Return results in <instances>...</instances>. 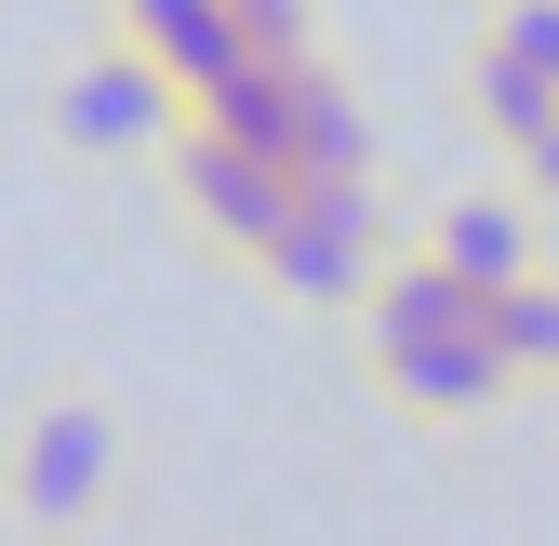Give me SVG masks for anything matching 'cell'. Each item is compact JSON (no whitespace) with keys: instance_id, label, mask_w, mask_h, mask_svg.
I'll use <instances>...</instances> for the list:
<instances>
[{"instance_id":"277c9868","label":"cell","mask_w":559,"mask_h":546,"mask_svg":"<svg viewBox=\"0 0 559 546\" xmlns=\"http://www.w3.org/2000/svg\"><path fill=\"white\" fill-rule=\"evenodd\" d=\"M174 187H187V227L214 240V253H266L280 240V214H294V161L280 147H240V133H214V120H174Z\"/></svg>"},{"instance_id":"9c48e42d","label":"cell","mask_w":559,"mask_h":546,"mask_svg":"<svg viewBox=\"0 0 559 546\" xmlns=\"http://www.w3.org/2000/svg\"><path fill=\"white\" fill-rule=\"evenodd\" d=\"M466 107H479V133H493V147L520 161L533 133L559 120V81H546L533 54H507V40H479V67H466Z\"/></svg>"},{"instance_id":"3957f363","label":"cell","mask_w":559,"mask_h":546,"mask_svg":"<svg viewBox=\"0 0 559 546\" xmlns=\"http://www.w3.org/2000/svg\"><path fill=\"white\" fill-rule=\"evenodd\" d=\"M174 120H187V94H174V67L147 40H107L53 81V133L81 161H147V147H174Z\"/></svg>"},{"instance_id":"7c38bea8","label":"cell","mask_w":559,"mask_h":546,"mask_svg":"<svg viewBox=\"0 0 559 546\" xmlns=\"http://www.w3.org/2000/svg\"><path fill=\"white\" fill-rule=\"evenodd\" d=\"M253 54H307V0H227Z\"/></svg>"},{"instance_id":"7a4b0ae2","label":"cell","mask_w":559,"mask_h":546,"mask_svg":"<svg viewBox=\"0 0 559 546\" xmlns=\"http://www.w3.org/2000/svg\"><path fill=\"white\" fill-rule=\"evenodd\" d=\"M294 307H360L373 266H386V227H373V174H294V214L253 253Z\"/></svg>"},{"instance_id":"4fadbf2b","label":"cell","mask_w":559,"mask_h":546,"mask_svg":"<svg viewBox=\"0 0 559 546\" xmlns=\"http://www.w3.org/2000/svg\"><path fill=\"white\" fill-rule=\"evenodd\" d=\"M520 200H533V214H559V120L520 147Z\"/></svg>"},{"instance_id":"6da1fadb","label":"cell","mask_w":559,"mask_h":546,"mask_svg":"<svg viewBox=\"0 0 559 546\" xmlns=\"http://www.w3.org/2000/svg\"><path fill=\"white\" fill-rule=\"evenodd\" d=\"M107 494H120V414H107L94 387L27 400L14 440H0V507H14L27 533H81Z\"/></svg>"},{"instance_id":"5b68a950","label":"cell","mask_w":559,"mask_h":546,"mask_svg":"<svg viewBox=\"0 0 559 546\" xmlns=\"http://www.w3.org/2000/svg\"><path fill=\"white\" fill-rule=\"evenodd\" d=\"M373 387L400 400V414H427V427H479V414H507L533 373L479 320H440V333H386V347H373Z\"/></svg>"},{"instance_id":"ba28073f","label":"cell","mask_w":559,"mask_h":546,"mask_svg":"<svg viewBox=\"0 0 559 546\" xmlns=\"http://www.w3.org/2000/svg\"><path fill=\"white\" fill-rule=\"evenodd\" d=\"M294 174H373V120H360V94L320 54L294 67Z\"/></svg>"},{"instance_id":"30bf717a","label":"cell","mask_w":559,"mask_h":546,"mask_svg":"<svg viewBox=\"0 0 559 546\" xmlns=\"http://www.w3.org/2000/svg\"><path fill=\"white\" fill-rule=\"evenodd\" d=\"M479 333L520 360V373H559V281L533 266V281H507V294H479Z\"/></svg>"},{"instance_id":"8992f818","label":"cell","mask_w":559,"mask_h":546,"mask_svg":"<svg viewBox=\"0 0 559 546\" xmlns=\"http://www.w3.org/2000/svg\"><path fill=\"white\" fill-rule=\"evenodd\" d=\"M120 40H147V54L174 67V94H187V107H200V94H214L227 67L253 54L227 0H120Z\"/></svg>"},{"instance_id":"8fae6325","label":"cell","mask_w":559,"mask_h":546,"mask_svg":"<svg viewBox=\"0 0 559 546\" xmlns=\"http://www.w3.org/2000/svg\"><path fill=\"white\" fill-rule=\"evenodd\" d=\"M493 40H507V54H533L546 81H559V0H507V14H493Z\"/></svg>"},{"instance_id":"52a82bcc","label":"cell","mask_w":559,"mask_h":546,"mask_svg":"<svg viewBox=\"0 0 559 546\" xmlns=\"http://www.w3.org/2000/svg\"><path fill=\"white\" fill-rule=\"evenodd\" d=\"M427 253L453 266L466 294L533 281V200H453V214H427Z\"/></svg>"}]
</instances>
